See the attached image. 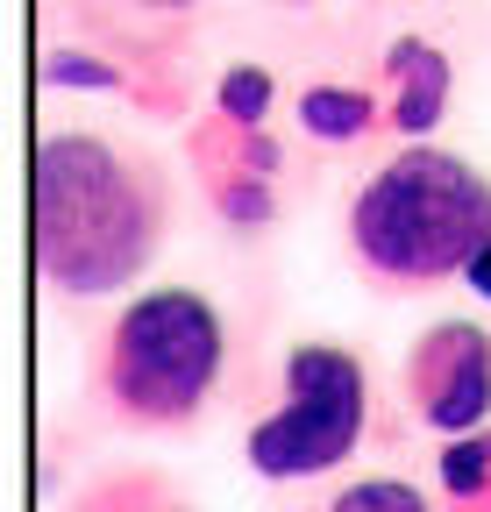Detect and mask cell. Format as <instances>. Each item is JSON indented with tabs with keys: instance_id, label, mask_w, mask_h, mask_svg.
I'll return each mask as SVG.
<instances>
[{
	"instance_id": "cell-12",
	"label": "cell",
	"mask_w": 491,
	"mask_h": 512,
	"mask_svg": "<svg viewBox=\"0 0 491 512\" xmlns=\"http://www.w3.org/2000/svg\"><path fill=\"white\" fill-rule=\"evenodd\" d=\"M435 498H442V512H491V420L442 441Z\"/></svg>"
},
{
	"instance_id": "cell-14",
	"label": "cell",
	"mask_w": 491,
	"mask_h": 512,
	"mask_svg": "<svg viewBox=\"0 0 491 512\" xmlns=\"http://www.w3.org/2000/svg\"><path fill=\"white\" fill-rule=\"evenodd\" d=\"M306 512H442V498L420 491L413 477H349L328 498H314Z\"/></svg>"
},
{
	"instance_id": "cell-6",
	"label": "cell",
	"mask_w": 491,
	"mask_h": 512,
	"mask_svg": "<svg viewBox=\"0 0 491 512\" xmlns=\"http://www.w3.org/2000/svg\"><path fill=\"white\" fill-rule=\"evenodd\" d=\"M43 86H50V93H100V100H121V107L157 114V121H178V114H186L178 64H136V57L107 50V43L65 36V29L43 43Z\"/></svg>"
},
{
	"instance_id": "cell-4",
	"label": "cell",
	"mask_w": 491,
	"mask_h": 512,
	"mask_svg": "<svg viewBox=\"0 0 491 512\" xmlns=\"http://www.w3.org/2000/svg\"><path fill=\"white\" fill-rule=\"evenodd\" d=\"M378 427V384L349 342L306 335L278 363V399L242 434V463L264 484H306L335 477Z\"/></svg>"
},
{
	"instance_id": "cell-10",
	"label": "cell",
	"mask_w": 491,
	"mask_h": 512,
	"mask_svg": "<svg viewBox=\"0 0 491 512\" xmlns=\"http://www.w3.org/2000/svg\"><path fill=\"white\" fill-rule=\"evenodd\" d=\"M178 505H193V498L178 491L171 470H157V463H107L86 484H72V498L57 512H178Z\"/></svg>"
},
{
	"instance_id": "cell-9",
	"label": "cell",
	"mask_w": 491,
	"mask_h": 512,
	"mask_svg": "<svg viewBox=\"0 0 491 512\" xmlns=\"http://www.w3.org/2000/svg\"><path fill=\"white\" fill-rule=\"evenodd\" d=\"M292 128L321 150H356L385 128V86H356V79H314L292 93Z\"/></svg>"
},
{
	"instance_id": "cell-8",
	"label": "cell",
	"mask_w": 491,
	"mask_h": 512,
	"mask_svg": "<svg viewBox=\"0 0 491 512\" xmlns=\"http://www.w3.org/2000/svg\"><path fill=\"white\" fill-rule=\"evenodd\" d=\"M378 86H385V128H392L399 143H427L449 121L456 57L435 36H392L385 43V64H378Z\"/></svg>"
},
{
	"instance_id": "cell-2",
	"label": "cell",
	"mask_w": 491,
	"mask_h": 512,
	"mask_svg": "<svg viewBox=\"0 0 491 512\" xmlns=\"http://www.w3.org/2000/svg\"><path fill=\"white\" fill-rule=\"evenodd\" d=\"M491 242V178L427 143H399L371 178L349 192L342 207V249L356 278L406 299V292H442L449 278H463V264Z\"/></svg>"
},
{
	"instance_id": "cell-11",
	"label": "cell",
	"mask_w": 491,
	"mask_h": 512,
	"mask_svg": "<svg viewBox=\"0 0 491 512\" xmlns=\"http://www.w3.org/2000/svg\"><path fill=\"white\" fill-rule=\"evenodd\" d=\"M193 178H200L207 214L242 242H257L285 221V178H264V171H193Z\"/></svg>"
},
{
	"instance_id": "cell-15",
	"label": "cell",
	"mask_w": 491,
	"mask_h": 512,
	"mask_svg": "<svg viewBox=\"0 0 491 512\" xmlns=\"http://www.w3.org/2000/svg\"><path fill=\"white\" fill-rule=\"evenodd\" d=\"M463 285H470V292H477V299L491 306V242H484V249L470 256V264H463Z\"/></svg>"
},
{
	"instance_id": "cell-16",
	"label": "cell",
	"mask_w": 491,
	"mask_h": 512,
	"mask_svg": "<svg viewBox=\"0 0 491 512\" xmlns=\"http://www.w3.org/2000/svg\"><path fill=\"white\" fill-rule=\"evenodd\" d=\"M278 8H321V0H278Z\"/></svg>"
},
{
	"instance_id": "cell-13",
	"label": "cell",
	"mask_w": 491,
	"mask_h": 512,
	"mask_svg": "<svg viewBox=\"0 0 491 512\" xmlns=\"http://www.w3.org/2000/svg\"><path fill=\"white\" fill-rule=\"evenodd\" d=\"M207 107L228 114V121H271V114H278V72H271V64H257V57H235V64H221V72H214Z\"/></svg>"
},
{
	"instance_id": "cell-3",
	"label": "cell",
	"mask_w": 491,
	"mask_h": 512,
	"mask_svg": "<svg viewBox=\"0 0 491 512\" xmlns=\"http://www.w3.org/2000/svg\"><path fill=\"white\" fill-rule=\"evenodd\" d=\"M228 384V313L200 285L121 299L93 342V406L121 434H186Z\"/></svg>"
},
{
	"instance_id": "cell-5",
	"label": "cell",
	"mask_w": 491,
	"mask_h": 512,
	"mask_svg": "<svg viewBox=\"0 0 491 512\" xmlns=\"http://www.w3.org/2000/svg\"><path fill=\"white\" fill-rule=\"evenodd\" d=\"M399 399L427 434H470L491 420V328L470 313H442L399 356Z\"/></svg>"
},
{
	"instance_id": "cell-1",
	"label": "cell",
	"mask_w": 491,
	"mask_h": 512,
	"mask_svg": "<svg viewBox=\"0 0 491 512\" xmlns=\"http://www.w3.org/2000/svg\"><path fill=\"white\" fill-rule=\"evenodd\" d=\"M171 235V171L164 157L100 136L50 128L29 171V249L36 278L57 299L129 292Z\"/></svg>"
},
{
	"instance_id": "cell-7",
	"label": "cell",
	"mask_w": 491,
	"mask_h": 512,
	"mask_svg": "<svg viewBox=\"0 0 491 512\" xmlns=\"http://www.w3.org/2000/svg\"><path fill=\"white\" fill-rule=\"evenodd\" d=\"M207 8L214 0H50V15L65 36L107 43L136 64H178V50L193 43Z\"/></svg>"
}]
</instances>
